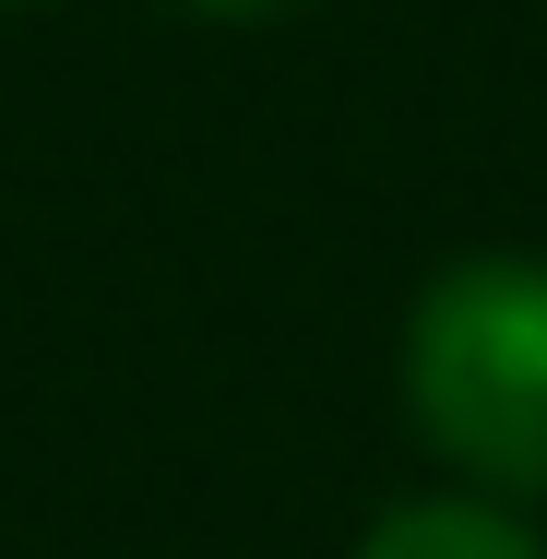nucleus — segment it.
Listing matches in <instances>:
<instances>
[{
	"mask_svg": "<svg viewBox=\"0 0 547 559\" xmlns=\"http://www.w3.org/2000/svg\"><path fill=\"white\" fill-rule=\"evenodd\" d=\"M357 559H547V536L500 500V488H429V500H393Z\"/></svg>",
	"mask_w": 547,
	"mask_h": 559,
	"instance_id": "nucleus-2",
	"label": "nucleus"
},
{
	"mask_svg": "<svg viewBox=\"0 0 547 559\" xmlns=\"http://www.w3.org/2000/svg\"><path fill=\"white\" fill-rule=\"evenodd\" d=\"M191 12H215V24H262V12H286V0H191Z\"/></svg>",
	"mask_w": 547,
	"mask_h": 559,
	"instance_id": "nucleus-3",
	"label": "nucleus"
},
{
	"mask_svg": "<svg viewBox=\"0 0 547 559\" xmlns=\"http://www.w3.org/2000/svg\"><path fill=\"white\" fill-rule=\"evenodd\" d=\"M417 441L500 500H547V250H464L405 310Z\"/></svg>",
	"mask_w": 547,
	"mask_h": 559,
	"instance_id": "nucleus-1",
	"label": "nucleus"
}]
</instances>
